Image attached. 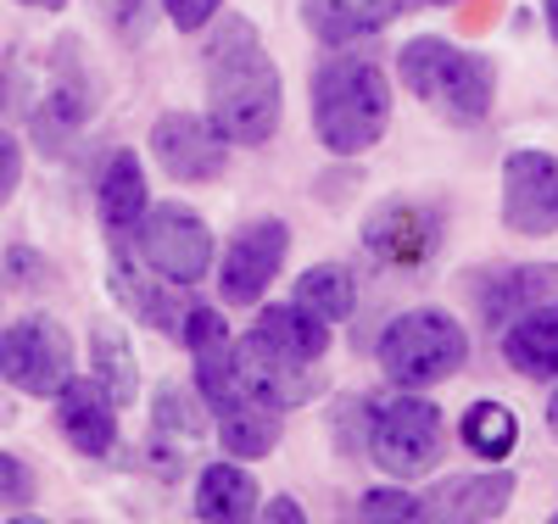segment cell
I'll return each instance as SVG.
<instances>
[{"instance_id":"1","label":"cell","mask_w":558,"mask_h":524,"mask_svg":"<svg viewBox=\"0 0 558 524\" xmlns=\"http://www.w3.org/2000/svg\"><path fill=\"white\" fill-rule=\"evenodd\" d=\"M207 118L223 129L229 146H263L279 129L286 89H279V68L246 17H229L207 45Z\"/></svg>"},{"instance_id":"2","label":"cell","mask_w":558,"mask_h":524,"mask_svg":"<svg viewBox=\"0 0 558 524\" xmlns=\"http://www.w3.org/2000/svg\"><path fill=\"white\" fill-rule=\"evenodd\" d=\"M391 123V84L368 57H324L313 68V134L324 151L363 157Z\"/></svg>"},{"instance_id":"3","label":"cell","mask_w":558,"mask_h":524,"mask_svg":"<svg viewBox=\"0 0 558 524\" xmlns=\"http://www.w3.org/2000/svg\"><path fill=\"white\" fill-rule=\"evenodd\" d=\"M397 78L413 89V101H425L447 123H481L497 101V62L452 45L441 34H418L397 51Z\"/></svg>"},{"instance_id":"4","label":"cell","mask_w":558,"mask_h":524,"mask_svg":"<svg viewBox=\"0 0 558 524\" xmlns=\"http://www.w3.org/2000/svg\"><path fill=\"white\" fill-rule=\"evenodd\" d=\"M463 363H470V336L441 307H413L391 318V329L380 336V368L391 374L397 391H430Z\"/></svg>"},{"instance_id":"5","label":"cell","mask_w":558,"mask_h":524,"mask_svg":"<svg viewBox=\"0 0 558 524\" xmlns=\"http://www.w3.org/2000/svg\"><path fill=\"white\" fill-rule=\"evenodd\" d=\"M441 447H447V424L430 397L402 391L386 402H368V452L391 480H413V474L436 468Z\"/></svg>"},{"instance_id":"6","label":"cell","mask_w":558,"mask_h":524,"mask_svg":"<svg viewBox=\"0 0 558 524\" xmlns=\"http://www.w3.org/2000/svg\"><path fill=\"white\" fill-rule=\"evenodd\" d=\"M129 241H134L140 263H146L157 279H168L173 291H179V284L207 279V268H213V229L191 207H173V202L151 207L146 218L129 229Z\"/></svg>"},{"instance_id":"7","label":"cell","mask_w":558,"mask_h":524,"mask_svg":"<svg viewBox=\"0 0 558 524\" xmlns=\"http://www.w3.org/2000/svg\"><path fill=\"white\" fill-rule=\"evenodd\" d=\"M235 379H241L246 397H257V402H268L279 413H291V407L324 397V386H330V374L318 368V357H302L291 346L268 341L257 324L235 341Z\"/></svg>"},{"instance_id":"8","label":"cell","mask_w":558,"mask_h":524,"mask_svg":"<svg viewBox=\"0 0 558 524\" xmlns=\"http://www.w3.org/2000/svg\"><path fill=\"white\" fill-rule=\"evenodd\" d=\"M0 379L23 397H57L73 379V341L57 318H17L0 329Z\"/></svg>"},{"instance_id":"9","label":"cell","mask_w":558,"mask_h":524,"mask_svg":"<svg viewBox=\"0 0 558 524\" xmlns=\"http://www.w3.org/2000/svg\"><path fill=\"white\" fill-rule=\"evenodd\" d=\"M502 229L525 234V241H542V234H558V157L547 151H514L502 162Z\"/></svg>"},{"instance_id":"10","label":"cell","mask_w":558,"mask_h":524,"mask_svg":"<svg viewBox=\"0 0 558 524\" xmlns=\"http://www.w3.org/2000/svg\"><path fill=\"white\" fill-rule=\"evenodd\" d=\"M286 252H291V229L279 223V218L246 223L235 241H229L223 263H218V296H223L229 307L263 302V291L279 279V268H286Z\"/></svg>"},{"instance_id":"11","label":"cell","mask_w":558,"mask_h":524,"mask_svg":"<svg viewBox=\"0 0 558 524\" xmlns=\"http://www.w3.org/2000/svg\"><path fill=\"white\" fill-rule=\"evenodd\" d=\"M151 157L168 179L179 184H213L223 168H229V139L213 118H196V112H168L157 118L151 129Z\"/></svg>"},{"instance_id":"12","label":"cell","mask_w":558,"mask_h":524,"mask_svg":"<svg viewBox=\"0 0 558 524\" xmlns=\"http://www.w3.org/2000/svg\"><path fill=\"white\" fill-rule=\"evenodd\" d=\"M363 246L391 268H418L441 246V212L425 202H380L363 223Z\"/></svg>"},{"instance_id":"13","label":"cell","mask_w":558,"mask_h":524,"mask_svg":"<svg viewBox=\"0 0 558 524\" xmlns=\"http://www.w3.org/2000/svg\"><path fill=\"white\" fill-rule=\"evenodd\" d=\"M57 418H62V436L84 452V458H107L118 447V397L101 386L96 374L89 379H68L57 391Z\"/></svg>"},{"instance_id":"14","label":"cell","mask_w":558,"mask_h":524,"mask_svg":"<svg viewBox=\"0 0 558 524\" xmlns=\"http://www.w3.org/2000/svg\"><path fill=\"white\" fill-rule=\"evenodd\" d=\"M508 502H514V474L502 463L481 468V474H458V480H441L425 497V519H447V524H475V519H502Z\"/></svg>"},{"instance_id":"15","label":"cell","mask_w":558,"mask_h":524,"mask_svg":"<svg viewBox=\"0 0 558 524\" xmlns=\"http://www.w3.org/2000/svg\"><path fill=\"white\" fill-rule=\"evenodd\" d=\"M402 12V0H302V23L318 45H357L380 34Z\"/></svg>"},{"instance_id":"16","label":"cell","mask_w":558,"mask_h":524,"mask_svg":"<svg viewBox=\"0 0 558 524\" xmlns=\"http://www.w3.org/2000/svg\"><path fill=\"white\" fill-rule=\"evenodd\" d=\"M497 346H502V357H508L514 374L558 379V307H536V313H520L514 324H502Z\"/></svg>"},{"instance_id":"17","label":"cell","mask_w":558,"mask_h":524,"mask_svg":"<svg viewBox=\"0 0 558 524\" xmlns=\"http://www.w3.org/2000/svg\"><path fill=\"white\" fill-rule=\"evenodd\" d=\"M481 307H486L492 329L514 324L520 313H536V307H558V263H525V268L497 273L492 291L481 296Z\"/></svg>"},{"instance_id":"18","label":"cell","mask_w":558,"mask_h":524,"mask_svg":"<svg viewBox=\"0 0 558 524\" xmlns=\"http://www.w3.org/2000/svg\"><path fill=\"white\" fill-rule=\"evenodd\" d=\"M257 480H252V468L241 463H213L202 468V480H196V519L207 524H241L257 513Z\"/></svg>"},{"instance_id":"19","label":"cell","mask_w":558,"mask_h":524,"mask_svg":"<svg viewBox=\"0 0 558 524\" xmlns=\"http://www.w3.org/2000/svg\"><path fill=\"white\" fill-rule=\"evenodd\" d=\"M279 407H268V402H257V397H241V402H229L223 413H218V441H223V452L229 458H268L274 452V441H279Z\"/></svg>"},{"instance_id":"20","label":"cell","mask_w":558,"mask_h":524,"mask_svg":"<svg viewBox=\"0 0 558 524\" xmlns=\"http://www.w3.org/2000/svg\"><path fill=\"white\" fill-rule=\"evenodd\" d=\"M140 218H146V168L134 151H112L101 173V223L112 234H129Z\"/></svg>"},{"instance_id":"21","label":"cell","mask_w":558,"mask_h":524,"mask_svg":"<svg viewBox=\"0 0 558 524\" xmlns=\"http://www.w3.org/2000/svg\"><path fill=\"white\" fill-rule=\"evenodd\" d=\"M458 436H463V447H470L475 458H486V463H502V458H514V447H520V418H514V407L508 402H475L470 413H463V424H458Z\"/></svg>"},{"instance_id":"22","label":"cell","mask_w":558,"mask_h":524,"mask_svg":"<svg viewBox=\"0 0 558 524\" xmlns=\"http://www.w3.org/2000/svg\"><path fill=\"white\" fill-rule=\"evenodd\" d=\"M291 302H296L302 313L324 318V324H341V318L352 313V302H357V284H352V273H347L341 263H318V268H307V273L296 279Z\"/></svg>"},{"instance_id":"23","label":"cell","mask_w":558,"mask_h":524,"mask_svg":"<svg viewBox=\"0 0 558 524\" xmlns=\"http://www.w3.org/2000/svg\"><path fill=\"white\" fill-rule=\"evenodd\" d=\"M257 329H263L268 341L291 346V352H302V357H318V363H324V352H330V324L313 318V313H302L296 302H286V307H263Z\"/></svg>"},{"instance_id":"24","label":"cell","mask_w":558,"mask_h":524,"mask_svg":"<svg viewBox=\"0 0 558 524\" xmlns=\"http://www.w3.org/2000/svg\"><path fill=\"white\" fill-rule=\"evenodd\" d=\"M89 357H96V379L118 397V407H129L140 397V374H134V352L123 346L118 329H101L96 324V336H89Z\"/></svg>"},{"instance_id":"25","label":"cell","mask_w":558,"mask_h":524,"mask_svg":"<svg viewBox=\"0 0 558 524\" xmlns=\"http://www.w3.org/2000/svg\"><path fill=\"white\" fill-rule=\"evenodd\" d=\"M78 118H84V101H78V95L73 89H57L51 95V101H45V112H39V139H45V151H57L62 146V139L78 129Z\"/></svg>"},{"instance_id":"26","label":"cell","mask_w":558,"mask_h":524,"mask_svg":"<svg viewBox=\"0 0 558 524\" xmlns=\"http://www.w3.org/2000/svg\"><path fill=\"white\" fill-rule=\"evenodd\" d=\"M357 519H425V497H413V491H363L357 497V508H352Z\"/></svg>"},{"instance_id":"27","label":"cell","mask_w":558,"mask_h":524,"mask_svg":"<svg viewBox=\"0 0 558 524\" xmlns=\"http://www.w3.org/2000/svg\"><path fill=\"white\" fill-rule=\"evenodd\" d=\"M34 468L23 463V458H12V452H0V513H17V508H28L34 502Z\"/></svg>"},{"instance_id":"28","label":"cell","mask_w":558,"mask_h":524,"mask_svg":"<svg viewBox=\"0 0 558 524\" xmlns=\"http://www.w3.org/2000/svg\"><path fill=\"white\" fill-rule=\"evenodd\" d=\"M173 341H184L191 352H202V346H218V341H229V329H223V318L213 313V307H184V318H179V336Z\"/></svg>"},{"instance_id":"29","label":"cell","mask_w":558,"mask_h":524,"mask_svg":"<svg viewBox=\"0 0 558 524\" xmlns=\"http://www.w3.org/2000/svg\"><path fill=\"white\" fill-rule=\"evenodd\" d=\"M162 12H168V23H173V28L196 34V28H207V23L223 12V0H162Z\"/></svg>"},{"instance_id":"30","label":"cell","mask_w":558,"mask_h":524,"mask_svg":"<svg viewBox=\"0 0 558 524\" xmlns=\"http://www.w3.org/2000/svg\"><path fill=\"white\" fill-rule=\"evenodd\" d=\"M17 179H23V151H17V139H12V134H0V207L12 202Z\"/></svg>"},{"instance_id":"31","label":"cell","mask_w":558,"mask_h":524,"mask_svg":"<svg viewBox=\"0 0 558 524\" xmlns=\"http://www.w3.org/2000/svg\"><path fill=\"white\" fill-rule=\"evenodd\" d=\"M257 513H263V519H274V524H279V519H286V524H302V508H296L291 497H274V502H268V508H257Z\"/></svg>"},{"instance_id":"32","label":"cell","mask_w":558,"mask_h":524,"mask_svg":"<svg viewBox=\"0 0 558 524\" xmlns=\"http://www.w3.org/2000/svg\"><path fill=\"white\" fill-rule=\"evenodd\" d=\"M17 7H34V12H62L68 0H17Z\"/></svg>"},{"instance_id":"33","label":"cell","mask_w":558,"mask_h":524,"mask_svg":"<svg viewBox=\"0 0 558 524\" xmlns=\"http://www.w3.org/2000/svg\"><path fill=\"white\" fill-rule=\"evenodd\" d=\"M542 17H547V34L558 39V0H547V7H542Z\"/></svg>"},{"instance_id":"34","label":"cell","mask_w":558,"mask_h":524,"mask_svg":"<svg viewBox=\"0 0 558 524\" xmlns=\"http://www.w3.org/2000/svg\"><path fill=\"white\" fill-rule=\"evenodd\" d=\"M547 430H553V436H558V391H553V397H547Z\"/></svg>"},{"instance_id":"35","label":"cell","mask_w":558,"mask_h":524,"mask_svg":"<svg viewBox=\"0 0 558 524\" xmlns=\"http://www.w3.org/2000/svg\"><path fill=\"white\" fill-rule=\"evenodd\" d=\"M12 107V84H7V73H0V112Z\"/></svg>"},{"instance_id":"36","label":"cell","mask_w":558,"mask_h":524,"mask_svg":"<svg viewBox=\"0 0 558 524\" xmlns=\"http://www.w3.org/2000/svg\"><path fill=\"white\" fill-rule=\"evenodd\" d=\"M402 7H436V0H402Z\"/></svg>"},{"instance_id":"37","label":"cell","mask_w":558,"mask_h":524,"mask_svg":"<svg viewBox=\"0 0 558 524\" xmlns=\"http://www.w3.org/2000/svg\"><path fill=\"white\" fill-rule=\"evenodd\" d=\"M436 7H447V0H436Z\"/></svg>"},{"instance_id":"38","label":"cell","mask_w":558,"mask_h":524,"mask_svg":"<svg viewBox=\"0 0 558 524\" xmlns=\"http://www.w3.org/2000/svg\"><path fill=\"white\" fill-rule=\"evenodd\" d=\"M553 524H558V513H553Z\"/></svg>"}]
</instances>
